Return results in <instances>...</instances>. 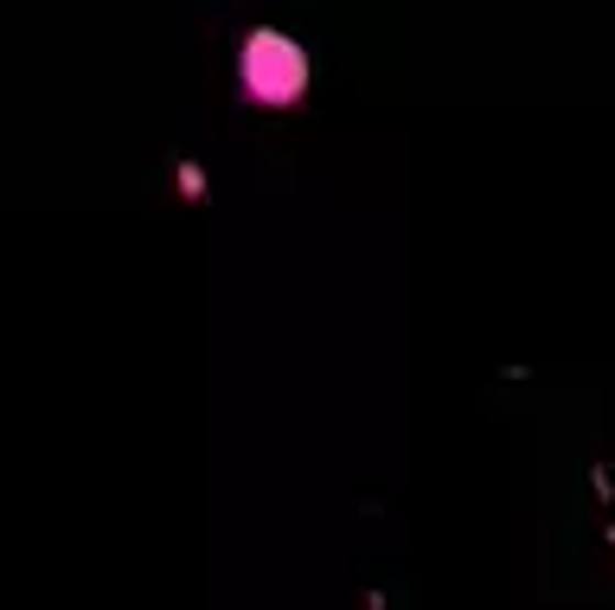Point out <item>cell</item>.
<instances>
[{
  "label": "cell",
  "mask_w": 615,
  "mask_h": 610,
  "mask_svg": "<svg viewBox=\"0 0 615 610\" xmlns=\"http://www.w3.org/2000/svg\"><path fill=\"white\" fill-rule=\"evenodd\" d=\"M238 77H244V97H251L256 110H289V104L308 97V77L315 72H308V52L289 33L256 26L238 45Z\"/></svg>",
  "instance_id": "cell-1"
}]
</instances>
